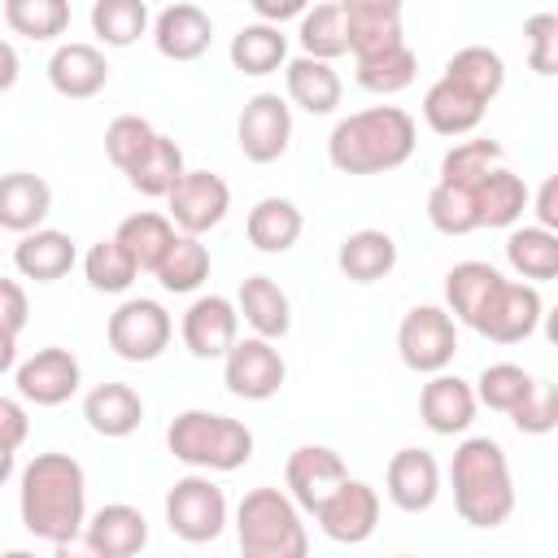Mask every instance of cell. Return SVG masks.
Wrapping results in <instances>:
<instances>
[{
    "label": "cell",
    "mask_w": 558,
    "mask_h": 558,
    "mask_svg": "<svg viewBox=\"0 0 558 558\" xmlns=\"http://www.w3.org/2000/svg\"><path fill=\"white\" fill-rule=\"evenodd\" d=\"M17 510L22 527L35 541L65 545L87 532V471L78 458L48 449L35 453L17 475Z\"/></svg>",
    "instance_id": "6da1fadb"
},
{
    "label": "cell",
    "mask_w": 558,
    "mask_h": 558,
    "mask_svg": "<svg viewBox=\"0 0 558 558\" xmlns=\"http://www.w3.org/2000/svg\"><path fill=\"white\" fill-rule=\"evenodd\" d=\"M418 126L401 105H371L340 118L327 135V161L340 174H388L414 157Z\"/></svg>",
    "instance_id": "7a4b0ae2"
},
{
    "label": "cell",
    "mask_w": 558,
    "mask_h": 558,
    "mask_svg": "<svg viewBox=\"0 0 558 558\" xmlns=\"http://www.w3.org/2000/svg\"><path fill=\"white\" fill-rule=\"evenodd\" d=\"M449 484H453V510L462 523L488 532L501 527L514 514V475L510 458L493 436H466L453 449L449 462Z\"/></svg>",
    "instance_id": "3957f363"
},
{
    "label": "cell",
    "mask_w": 558,
    "mask_h": 558,
    "mask_svg": "<svg viewBox=\"0 0 558 558\" xmlns=\"http://www.w3.org/2000/svg\"><path fill=\"white\" fill-rule=\"evenodd\" d=\"M240 558H310V532L288 488H248L235 506Z\"/></svg>",
    "instance_id": "277c9868"
},
{
    "label": "cell",
    "mask_w": 558,
    "mask_h": 558,
    "mask_svg": "<svg viewBox=\"0 0 558 558\" xmlns=\"http://www.w3.org/2000/svg\"><path fill=\"white\" fill-rule=\"evenodd\" d=\"M166 449L192 471H240L253 458L248 423L218 410H183L166 427Z\"/></svg>",
    "instance_id": "5b68a950"
},
{
    "label": "cell",
    "mask_w": 558,
    "mask_h": 558,
    "mask_svg": "<svg viewBox=\"0 0 558 558\" xmlns=\"http://www.w3.org/2000/svg\"><path fill=\"white\" fill-rule=\"evenodd\" d=\"M397 353L414 375H445L458 353V323L445 305H410L397 323Z\"/></svg>",
    "instance_id": "8992f818"
},
{
    "label": "cell",
    "mask_w": 558,
    "mask_h": 558,
    "mask_svg": "<svg viewBox=\"0 0 558 558\" xmlns=\"http://www.w3.org/2000/svg\"><path fill=\"white\" fill-rule=\"evenodd\" d=\"M166 527L187 545H209L227 527V493L205 475L192 471L170 484L166 493Z\"/></svg>",
    "instance_id": "52a82bcc"
},
{
    "label": "cell",
    "mask_w": 558,
    "mask_h": 558,
    "mask_svg": "<svg viewBox=\"0 0 558 558\" xmlns=\"http://www.w3.org/2000/svg\"><path fill=\"white\" fill-rule=\"evenodd\" d=\"M170 336L174 318L153 296H126L105 323V340L122 362H157L170 349Z\"/></svg>",
    "instance_id": "ba28073f"
},
{
    "label": "cell",
    "mask_w": 558,
    "mask_h": 558,
    "mask_svg": "<svg viewBox=\"0 0 558 558\" xmlns=\"http://www.w3.org/2000/svg\"><path fill=\"white\" fill-rule=\"evenodd\" d=\"M235 144L257 166L279 161L288 153V144H292V105L279 92L248 96L240 118H235Z\"/></svg>",
    "instance_id": "9c48e42d"
},
{
    "label": "cell",
    "mask_w": 558,
    "mask_h": 558,
    "mask_svg": "<svg viewBox=\"0 0 558 558\" xmlns=\"http://www.w3.org/2000/svg\"><path fill=\"white\" fill-rule=\"evenodd\" d=\"M288 379V362L275 349V340L262 336H244L235 340V349L222 357V384L231 397L240 401H270Z\"/></svg>",
    "instance_id": "30bf717a"
},
{
    "label": "cell",
    "mask_w": 558,
    "mask_h": 558,
    "mask_svg": "<svg viewBox=\"0 0 558 558\" xmlns=\"http://www.w3.org/2000/svg\"><path fill=\"white\" fill-rule=\"evenodd\" d=\"M227 209H231V187L214 170H187L179 187L166 196V214L179 227V235H196V240L214 231L227 218Z\"/></svg>",
    "instance_id": "8fae6325"
},
{
    "label": "cell",
    "mask_w": 558,
    "mask_h": 558,
    "mask_svg": "<svg viewBox=\"0 0 558 558\" xmlns=\"http://www.w3.org/2000/svg\"><path fill=\"white\" fill-rule=\"evenodd\" d=\"M541 323H545V301H541V292H536L532 283H523V279H501V288L488 296V305H484L475 331H480L484 340H493V344H519V340H527Z\"/></svg>",
    "instance_id": "7c38bea8"
},
{
    "label": "cell",
    "mask_w": 558,
    "mask_h": 558,
    "mask_svg": "<svg viewBox=\"0 0 558 558\" xmlns=\"http://www.w3.org/2000/svg\"><path fill=\"white\" fill-rule=\"evenodd\" d=\"M179 336H183V349L201 362H218L235 349L240 340V305L231 296H196L187 310H183V323H179Z\"/></svg>",
    "instance_id": "4fadbf2b"
},
{
    "label": "cell",
    "mask_w": 558,
    "mask_h": 558,
    "mask_svg": "<svg viewBox=\"0 0 558 558\" xmlns=\"http://www.w3.org/2000/svg\"><path fill=\"white\" fill-rule=\"evenodd\" d=\"M83 384V366L70 349L61 344H44L35 349L26 362H17L13 371V388L22 401L31 405H65Z\"/></svg>",
    "instance_id": "5bb4252c"
},
{
    "label": "cell",
    "mask_w": 558,
    "mask_h": 558,
    "mask_svg": "<svg viewBox=\"0 0 558 558\" xmlns=\"http://www.w3.org/2000/svg\"><path fill=\"white\" fill-rule=\"evenodd\" d=\"M349 480V466L344 458L331 449V445H296L288 453V466H283V484H288V497L305 510V514H318L327 506V497Z\"/></svg>",
    "instance_id": "9a60e30c"
},
{
    "label": "cell",
    "mask_w": 558,
    "mask_h": 558,
    "mask_svg": "<svg viewBox=\"0 0 558 558\" xmlns=\"http://www.w3.org/2000/svg\"><path fill=\"white\" fill-rule=\"evenodd\" d=\"M314 523H318V532L327 536V541H336V545H362V541H371L375 536V527H379V493L366 484V480H344L331 497H327V506L314 514Z\"/></svg>",
    "instance_id": "2e32d148"
},
{
    "label": "cell",
    "mask_w": 558,
    "mask_h": 558,
    "mask_svg": "<svg viewBox=\"0 0 558 558\" xmlns=\"http://www.w3.org/2000/svg\"><path fill=\"white\" fill-rule=\"evenodd\" d=\"M384 493L405 514L432 510L436 497H440V462L427 449H414V445L397 449L388 458V471H384Z\"/></svg>",
    "instance_id": "e0dca14e"
},
{
    "label": "cell",
    "mask_w": 558,
    "mask_h": 558,
    "mask_svg": "<svg viewBox=\"0 0 558 558\" xmlns=\"http://www.w3.org/2000/svg\"><path fill=\"white\" fill-rule=\"evenodd\" d=\"M475 410H480L475 384H466L462 375H449V371L432 375L418 392V418L436 436H462L475 423Z\"/></svg>",
    "instance_id": "ac0fdd59"
},
{
    "label": "cell",
    "mask_w": 558,
    "mask_h": 558,
    "mask_svg": "<svg viewBox=\"0 0 558 558\" xmlns=\"http://www.w3.org/2000/svg\"><path fill=\"white\" fill-rule=\"evenodd\" d=\"M48 83L65 100H92L109 83V61L96 44H83V39L57 44L48 57Z\"/></svg>",
    "instance_id": "d6986e66"
},
{
    "label": "cell",
    "mask_w": 558,
    "mask_h": 558,
    "mask_svg": "<svg viewBox=\"0 0 558 558\" xmlns=\"http://www.w3.org/2000/svg\"><path fill=\"white\" fill-rule=\"evenodd\" d=\"M344 26H349L353 61L405 44V35H401V4L397 0H344Z\"/></svg>",
    "instance_id": "ffe728a7"
},
{
    "label": "cell",
    "mask_w": 558,
    "mask_h": 558,
    "mask_svg": "<svg viewBox=\"0 0 558 558\" xmlns=\"http://www.w3.org/2000/svg\"><path fill=\"white\" fill-rule=\"evenodd\" d=\"M214 17L201 4H166L153 17V44L166 61H196L209 52Z\"/></svg>",
    "instance_id": "44dd1931"
},
{
    "label": "cell",
    "mask_w": 558,
    "mask_h": 558,
    "mask_svg": "<svg viewBox=\"0 0 558 558\" xmlns=\"http://www.w3.org/2000/svg\"><path fill=\"white\" fill-rule=\"evenodd\" d=\"M83 418L96 436L105 440H122L131 436L140 423H144V397L131 388V384H118V379H105L96 388H87L83 397Z\"/></svg>",
    "instance_id": "7402d4cb"
},
{
    "label": "cell",
    "mask_w": 558,
    "mask_h": 558,
    "mask_svg": "<svg viewBox=\"0 0 558 558\" xmlns=\"http://www.w3.org/2000/svg\"><path fill=\"white\" fill-rule=\"evenodd\" d=\"M52 214V187L48 179L31 174V170H13L0 179V227L13 231L17 240L39 231L44 218Z\"/></svg>",
    "instance_id": "603a6c76"
},
{
    "label": "cell",
    "mask_w": 558,
    "mask_h": 558,
    "mask_svg": "<svg viewBox=\"0 0 558 558\" xmlns=\"http://www.w3.org/2000/svg\"><path fill=\"white\" fill-rule=\"evenodd\" d=\"M78 262V248L65 231H52V227H39L31 235H22L13 244V270L22 279H35V283H57L74 270Z\"/></svg>",
    "instance_id": "cb8c5ba5"
},
{
    "label": "cell",
    "mask_w": 558,
    "mask_h": 558,
    "mask_svg": "<svg viewBox=\"0 0 558 558\" xmlns=\"http://www.w3.org/2000/svg\"><path fill=\"white\" fill-rule=\"evenodd\" d=\"M336 266L349 283H379L397 270V240L379 227H362L349 231L336 248Z\"/></svg>",
    "instance_id": "d4e9b609"
},
{
    "label": "cell",
    "mask_w": 558,
    "mask_h": 558,
    "mask_svg": "<svg viewBox=\"0 0 558 558\" xmlns=\"http://www.w3.org/2000/svg\"><path fill=\"white\" fill-rule=\"evenodd\" d=\"M501 279L506 275L493 262H475L471 257V262L449 266V275H445V310L453 314V323H462V327L475 331V323H480L488 296L501 288Z\"/></svg>",
    "instance_id": "484cf974"
},
{
    "label": "cell",
    "mask_w": 558,
    "mask_h": 558,
    "mask_svg": "<svg viewBox=\"0 0 558 558\" xmlns=\"http://www.w3.org/2000/svg\"><path fill=\"white\" fill-rule=\"evenodd\" d=\"M105 558H135L144 545H148V519L140 506L131 501H109L100 506L92 519H87V532H83Z\"/></svg>",
    "instance_id": "4316f807"
},
{
    "label": "cell",
    "mask_w": 558,
    "mask_h": 558,
    "mask_svg": "<svg viewBox=\"0 0 558 558\" xmlns=\"http://www.w3.org/2000/svg\"><path fill=\"white\" fill-rule=\"evenodd\" d=\"M235 305H240V318L253 327V336L262 340H283L292 331V305H288V292L270 279V275H248L235 292Z\"/></svg>",
    "instance_id": "83f0119b"
},
{
    "label": "cell",
    "mask_w": 558,
    "mask_h": 558,
    "mask_svg": "<svg viewBox=\"0 0 558 558\" xmlns=\"http://www.w3.org/2000/svg\"><path fill=\"white\" fill-rule=\"evenodd\" d=\"M283 83H288V100L314 118H327L336 113L340 96H344V83L336 74L331 61H314V57H292L288 70H283Z\"/></svg>",
    "instance_id": "f1b7e54d"
},
{
    "label": "cell",
    "mask_w": 558,
    "mask_h": 558,
    "mask_svg": "<svg viewBox=\"0 0 558 558\" xmlns=\"http://www.w3.org/2000/svg\"><path fill=\"white\" fill-rule=\"evenodd\" d=\"M484 100H475L466 87H458V83H449L445 74L423 92V122L436 131V135H449V140H458V135H471L480 122H484Z\"/></svg>",
    "instance_id": "f546056e"
},
{
    "label": "cell",
    "mask_w": 558,
    "mask_h": 558,
    "mask_svg": "<svg viewBox=\"0 0 558 558\" xmlns=\"http://www.w3.org/2000/svg\"><path fill=\"white\" fill-rule=\"evenodd\" d=\"M113 240L131 253V262L148 275H157V266L166 262V253L174 248L179 240V227L170 222V214H157V209H140V214H126L113 231Z\"/></svg>",
    "instance_id": "4dcf8cb0"
},
{
    "label": "cell",
    "mask_w": 558,
    "mask_h": 558,
    "mask_svg": "<svg viewBox=\"0 0 558 558\" xmlns=\"http://www.w3.org/2000/svg\"><path fill=\"white\" fill-rule=\"evenodd\" d=\"M301 231H305V218L288 196H262L244 218V235L257 253H288L301 240Z\"/></svg>",
    "instance_id": "1f68e13d"
},
{
    "label": "cell",
    "mask_w": 558,
    "mask_h": 558,
    "mask_svg": "<svg viewBox=\"0 0 558 558\" xmlns=\"http://www.w3.org/2000/svg\"><path fill=\"white\" fill-rule=\"evenodd\" d=\"M231 65L248 78H262V74H275L279 65L288 70V35L283 26H266V22H248L231 35V48H227Z\"/></svg>",
    "instance_id": "d6a6232c"
},
{
    "label": "cell",
    "mask_w": 558,
    "mask_h": 558,
    "mask_svg": "<svg viewBox=\"0 0 558 558\" xmlns=\"http://www.w3.org/2000/svg\"><path fill=\"white\" fill-rule=\"evenodd\" d=\"M445 78L458 83V87H466L475 100L493 105L501 96V87H506V61L488 44H466V48H458L445 61Z\"/></svg>",
    "instance_id": "836d02e7"
},
{
    "label": "cell",
    "mask_w": 558,
    "mask_h": 558,
    "mask_svg": "<svg viewBox=\"0 0 558 558\" xmlns=\"http://www.w3.org/2000/svg\"><path fill=\"white\" fill-rule=\"evenodd\" d=\"M506 266L523 279V283H549L558 279V235L545 227H514L506 235Z\"/></svg>",
    "instance_id": "e575fe53"
},
{
    "label": "cell",
    "mask_w": 558,
    "mask_h": 558,
    "mask_svg": "<svg viewBox=\"0 0 558 558\" xmlns=\"http://www.w3.org/2000/svg\"><path fill=\"white\" fill-rule=\"evenodd\" d=\"M475 205H480V227H510L514 231L519 218H523V209H532V192H527V183L514 170L497 166L475 187Z\"/></svg>",
    "instance_id": "d590c367"
},
{
    "label": "cell",
    "mask_w": 558,
    "mask_h": 558,
    "mask_svg": "<svg viewBox=\"0 0 558 558\" xmlns=\"http://www.w3.org/2000/svg\"><path fill=\"white\" fill-rule=\"evenodd\" d=\"M296 39H301V57H314V61H336V57H344V52H349L344 0L305 9V17L296 22Z\"/></svg>",
    "instance_id": "8d00e7d4"
},
{
    "label": "cell",
    "mask_w": 558,
    "mask_h": 558,
    "mask_svg": "<svg viewBox=\"0 0 558 558\" xmlns=\"http://www.w3.org/2000/svg\"><path fill=\"white\" fill-rule=\"evenodd\" d=\"M187 174V166H183V148L170 140V135H157L153 140V148L140 157V166L126 174V183L140 192V196H153V201H166L174 187H179V179Z\"/></svg>",
    "instance_id": "74e56055"
},
{
    "label": "cell",
    "mask_w": 558,
    "mask_h": 558,
    "mask_svg": "<svg viewBox=\"0 0 558 558\" xmlns=\"http://www.w3.org/2000/svg\"><path fill=\"white\" fill-rule=\"evenodd\" d=\"M83 279H87L92 292L122 296V292H131V283L140 279V266L131 262V253H126L113 235H105V240H96V244L83 253Z\"/></svg>",
    "instance_id": "f35d334b"
},
{
    "label": "cell",
    "mask_w": 558,
    "mask_h": 558,
    "mask_svg": "<svg viewBox=\"0 0 558 558\" xmlns=\"http://www.w3.org/2000/svg\"><path fill=\"white\" fill-rule=\"evenodd\" d=\"M153 26V13L144 0H96L92 4V35L105 48H131Z\"/></svg>",
    "instance_id": "ab89813d"
},
{
    "label": "cell",
    "mask_w": 558,
    "mask_h": 558,
    "mask_svg": "<svg viewBox=\"0 0 558 558\" xmlns=\"http://www.w3.org/2000/svg\"><path fill=\"white\" fill-rule=\"evenodd\" d=\"M357 70V87H366V92H375V96H397V92H405L410 83H414V74H418V57H414V48L410 44H397V48H388V52H375V57H362V61H353Z\"/></svg>",
    "instance_id": "60d3db41"
},
{
    "label": "cell",
    "mask_w": 558,
    "mask_h": 558,
    "mask_svg": "<svg viewBox=\"0 0 558 558\" xmlns=\"http://www.w3.org/2000/svg\"><path fill=\"white\" fill-rule=\"evenodd\" d=\"M506 148L497 140H462L453 144L445 157H440V183H453V187H480L497 166H501Z\"/></svg>",
    "instance_id": "b9f144b4"
},
{
    "label": "cell",
    "mask_w": 558,
    "mask_h": 558,
    "mask_svg": "<svg viewBox=\"0 0 558 558\" xmlns=\"http://www.w3.org/2000/svg\"><path fill=\"white\" fill-rule=\"evenodd\" d=\"M427 222L440 235H471L480 231V205L471 187H453V183H432L427 192Z\"/></svg>",
    "instance_id": "7bdbcfd3"
},
{
    "label": "cell",
    "mask_w": 558,
    "mask_h": 558,
    "mask_svg": "<svg viewBox=\"0 0 558 558\" xmlns=\"http://www.w3.org/2000/svg\"><path fill=\"white\" fill-rule=\"evenodd\" d=\"M205 279H209V248H205L196 235H179L174 248L166 253V262L157 266V283H161L166 292L187 296V292H196Z\"/></svg>",
    "instance_id": "ee69618b"
},
{
    "label": "cell",
    "mask_w": 558,
    "mask_h": 558,
    "mask_svg": "<svg viewBox=\"0 0 558 558\" xmlns=\"http://www.w3.org/2000/svg\"><path fill=\"white\" fill-rule=\"evenodd\" d=\"M4 22L13 35L48 44L70 26V4L65 0H4Z\"/></svg>",
    "instance_id": "f6af8a7d"
},
{
    "label": "cell",
    "mask_w": 558,
    "mask_h": 558,
    "mask_svg": "<svg viewBox=\"0 0 558 558\" xmlns=\"http://www.w3.org/2000/svg\"><path fill=\"white\" fill-rule=\"evenodd\" d=\"M157 135H161V131H153L148 118H140V113H118V118L105 126V157H109L122 174H131V170L140 166V157L153 148Z\"/></svg>",
    "instance_id": "bcb514c9"
},
{
    "label": "cell",
    "mask_w": 558,
    "mask_h": 558,
    "mask_svg": "<svg viewBox=\"0 0 558 558\" xmlns=\"http://www.w3.org/2000/svg\"><path fill=\"white\" fill-rule=\"evenodd\" d=\"M532 379H536V375H527V371L514 366V362H488V366L480 371V379H475V397H480V405H488V410H497V414H514V405L527 397Z\"/></svg>",
    "instance_id": "7dc6e473"
},
{
    "label": "cell",
    "mask_w": 558,
    "mask_h": 558,
    "mask_svg": "<svg viewBox=\"0 0 558 558\" xmlns=\"http://www.w3.org/2000/svg\"><path fill=\"white\" fill-rule=\"evenodd\" d=\"M510 423H514L523 436H545V432H554V427H558V384L536 375L532 388H527V397L514 405Z\"/></svg>",
    "instance_id": "c3c4849f"
},
{
    "label": "cell",
    "mask_w": 558,
    "mask_h": 558,
    "mask_svg": "<svg viewBox=\"0 0 558 558\" xmlns=\"http://www.w3.org/2000/svg\"><path fill=\"white\" fill-rule=\"evenodd\" d=\"M523 35H527V65H532V74L554 78L558 74V13H532L523 22Z\"/></svg>",
    "instance_id": "681fc988"
},
{
    "label": "cell",
    "mask_w": 558,
    "mask_h": 558,
    "mask_svg": "<svg viewBox=\"0 0 558 558\" xmlns=\"http://www.w3.org/2000/svg\"><path fill=\"white\" fill-rule=\"evenodd\" d=\"M26 288L17 279H0V318H4V349H0V366L13 375L17 371V336L26 327Z\"/></svg>",
    "instance_id": "f907efd6"
},
{
    "label": "cell",
    "mask_w": 558,
    "mask_h": 558,
    "mask_svg": "<svg viewBox=\"0 0 558 558\" xmlns=\"http://www.w3.org/2000/svg\"><path fill=\"white\" fill-rule=\"evenodd\" d=\"M0 427H4V480L13 475V462H17V449L26 440V410H22V397H4L0 401Z\"/></svg>",
    "instance_id": "816d5d0a"
},
{
    "label": "cell",
    "mask_w": 558,
    "mask_h": 558,
    "mask_svg": "<svg viewBox=\"0 0 558 558\" xmlns=\"http://www.w3.org/2000/svg\"><path fill=\"white\" fill-rule=\"evenodd\" d=\"M532 214H536V227H545V231L558 235V174H549V179L536 187V196H532Z\"/></svg>",
    "instance_id": "f5cc1de1"
},
{
    "label": "cell",
    "mask_w": 558,
    "mask_h": 558,
    "mask_svg": "<svg viewBox=\"0 0 558 558\" xmlns=\"http://www.w3.org/2000/svg\"><path fill=\"white\" fill-rule=\"evenodd\" d=\"M253 13H257V22H266V26H283L288 17H305V0H253Z\"/></svg>",
    "instance_id": "db71d44e"
},
{
    "label": "cell",
    "mask_w": 558,
    "mask_h": 558,
    "mask_svg": "<svg viewBox=\"0 0 558 558\" xmlns=\"http://www.w3.org/2000/svg\"><path fill=\"white\" fill-rule=\"evenodd\" d=\"M52 549H57L52 558H105V554H100V549H96L87 536H78V541H65V545H52Z\"/></svg>",
    "instance_id": "11a10c76"
},
{
    "label": "cell",
    "mask_w": 558,
    "mask_h": 558,
    "mask_svg": "<svg viewBox=\"0 0 558 558\" xmlns=\"http://www.w3.org/2000/svg\"><path fill=\"white\" fill-rule=\"evenodd\" d=\"M0 87L9 92L13 87V78H17V52H13V44H0Z\"/></svg>",
    "instance_id": "9f6ffc18"
},
{
    "label": "cell",
    "mask_w": 558,
    "mask_h": 558,
    "mask_svg": "<svg viewBox=\"0 0 558 558\" xmlns=\"http://www.w3.org/2000/svg\"><path fill=\"white\" fill-rule=\"evenodd\" d=\"M541 327H545V340L558 349V305H554V310H545V323H541Z\"/></svg>",
    "instance_id": "6f0895ef"
},
{
    "label": "cell",
    "mask_w": 558,
    "mask_h": 558,
    "mask_svg": "<svg viewBox=\"0 0 558 558\" xmlns=\"http://www.w3.org/2000/svg\"><path fill=\"white\" fill-rule=\"evenodd\" d=\"M4 558H35V554H26V549H9Z\"/></svg>",
    "instance_id": "680465c9"
},
{
    "label": "cell",
    "mask_w": 558,
    "mask_h": 558,
    "mask_svg": "<svg viewBox=\"0 0 558 558\" xmlns=\"http://www.w3.org/2000/svg\"><path fill=\"white\" fill-rule=\"evenodd\" d=\"M397 558H414V554H397Z\"/></svg>",
    "instance_id": "91938a15"
},
{
    "label": "cell",
    "mask_w": 558,
    "mask_h": 558,
    "mask_svg": "<svg viewBox=\"0 0 558 558\" xmlns=\"http://www.w3.org/2000/svg\"><path fill=\"white\" fill-rule=\"evenodd\" d=\"M554 13H558V9H554Z\"/></svg>",
    "instance_id": "94428289"
}]
</instances>
